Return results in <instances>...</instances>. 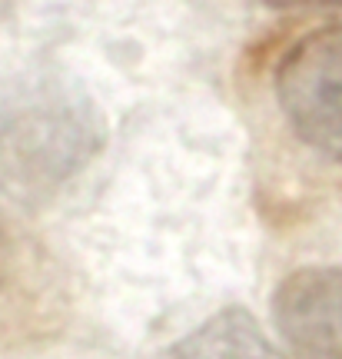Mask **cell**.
<instances>
[{"mask_svg": "<svg viewBox=\"0 0 342 359\" xmlns=\"http://www.w3.org/2000/svg\"><path fill=\"white\" fill-rule=\"evenodd\" d=\"M153 359H289L242 306H226Z\"/></svg>", "mask_w": 342, "mask_h": 359, "instance_id": "cell-5", "label": "cell"}, {"mask_svg": "<svg viewBox=\"0 0 342 359\" xmlns=\"http://www.w3.org/2000/svg\"><path fill=\"white\" fill-rule=\"evenodd\" d=\"M276 97L292 133L342 163V24L309 30L282 53Z\"/></svg>", "mask_w": 342, "mask_h": 359, "instance_id": "cell-3", "label": "cell"}, {"mask_svg": "<svg viewBox=\"0 0 342 359\" xmlns=\"http://www.w3.org/2000/svg\"><path fill=\"white\" fill-rule=\"evenodd\" d=\"M67 306L70 293L53 253L0 210V349L37 346L64 326Z\"/></svg>", "mask_w": 342, "mask_h": 359, "instance_id": "cell-2", "label": "cell"}, {"mask_svg": "<svg viewBox=\"0 0 342 359\" xmlns=\"http://www.w3.org/2000/svg\"><path fill=\"white\" fill-rule=\"evenodd\" d=\"M273 320L296 359H342V266L292 269L273 293Z\"/></svg>", "mask_w": 342, "mask_h": 359, "instance_id": "cell-4", "label": "cell"}, {"mask_svg": "<svg viewBox=\"0 0 342 359\" xmlns=\"http://www.w3.org/2000/svg\"><path fill=\"white\" fill-rule=\"evenodd\" d=\"M107 140L100 107L60 74L30 77L0 97V190L37 203L67 187Z\"/></svg>", "mask_w": 342, "mask_h": 359, "instance_id": "cell-1", "label": "cell"}]
</instances>
